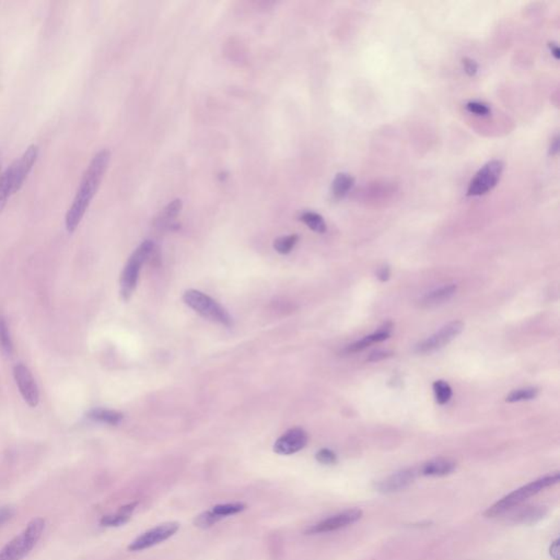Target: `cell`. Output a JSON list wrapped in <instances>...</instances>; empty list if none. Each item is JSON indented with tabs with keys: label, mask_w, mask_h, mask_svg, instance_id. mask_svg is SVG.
<instances>
[{
	"label": "cell",
	"mask_w": 560,
	"mask_h": 560,
	"mask_svg": "<svg viewBox=\"0 0 560 560\" xmlns=\"http://www.w3.org/2000/svg\"><path fill=\"white\" fill-rule=\"evenodd\" d=\"M111 160V152L108 149L100 150L84 171L82 181L77 189L76 196L73 204L66 214V229L69 233L73 232L82 223L84 214L89 208L92 199L97 194L100 184L104 178Z\"/></svg>",
	"instance_id": "cell-1"
},
{
	"label": "cell",
	"mask_w": 560,
	"mask_h": 560,
	"mask_svg": "<svg viewBox=\"0 0 560 560\" xmlns=\"http://www.w3.org/2000/svg\"><path fill=\"white\" fill-rule=\"evenodd\" d=\"M559 473L541 477L534 482L530 483L523 487L514 490L508 496H505L503 499L497 501L495 505L488 508V510L485 513V516H487V518H496V516H503L508 511L518 508L519 505L524 503L526 499H529L532 496L537 495L542 490L557 484L559 482Z\"/></svg>",
	"instance_id": "cell-2"
},
{
	"label": "cell",
	"mask_w": 560,
	"mask_h": 560,
	"mask_svg": "<svg viewBox=\"0 0 560 560\" xmlns=\"http://www.w3.org/2000/svg\"><path fill=\"white\" fill-rule=\"evenodd\" d=\"M44 530V519H33L20 534L11 539L3 550H0V560L24 559L35 548Z\"/></svg>",
	"instance_id": "cell-3"
},
{
	"label": "cell",
	"mask_w": 560,
	"mask_h": 560,
	"mask_svg": "<svg viewBox=\"0 0 560 560\" xmlns=\"http://www.w3.org/2000/svg\"><path fill=\"white\" fill-rule=\"evenodd\" d=\"M183 301L185 302L186 306H189L191 309L194 310L205 319L225 325L227 328L232 326V317H230L228 311L207 295L191 289L184 293Z\"/></svg>",
	"instance_id": "cell-4"
},
{
	"label": "cell",
	"mask_w": 560,
	"mask_h": 560,
	"mask_svg": "<svg viewBox=\"0 0 560 560\" xmlns=\"http://www.w3.org/2000/svg\"><path fill=\"white\" fill-rule=\"evenodd\" d=\"M153 249H155L153 242L146 240L135 250L134 253L126 263L121 277V296L126 301L134 292L142 265L148 261Z\"/></svg>",
	"instance_id": "cell-5"
},
{
	"label": "cell",
	"mask_w": 560,
	"mask_h": 560,
	"mask_svg": "<svg viewBox=\"0 0 560 560\" xmlns=\"http://www.w3.org/2000/svg\"><path fill=\"white\" fill-rule=\"evenodd\" d=\"M503 171V163L499 160H492L486 163L469 183L467 195L482 196L492 191L499 182Z\"/></svg>",
	"instance_id": "cell-6"
},
{
	"label": "cell",
	"mask_w": 560,
	"mask_h": 560,
	"mask_svg": "<svg viewBox=\"0 0 560 560\" xmlns=\"http://www.w3.org/2000/svg\"><path fill=\"white\" fill-rule=\"evenodd\" d=\"M463 330L464 324L461 321H453V322L448 323L436 332L433 335L416 345L415 353H419V355L435 353L450 344L453 339H456L463 332Z\"/></svg>",
	"instance_id": "cell-7"
},
{
	"label": "cell",
	"mask_w": 560,
	"mask_h": 560,
	"mask_svg": "<svg viewBox=\"0 0 560 560\" xmlns=\"http://www.w3.org/2000/svg\"><path fill=\"white\" fill-rule=\"evenodd\" d=\"M178 530H180V524L178 522H168V523L160 524L153 529L139 535L136 539H134L129 544V550L131 552H140V550H148V548L156 546V545L170 539V537L176 534Z\"/></svg>",
	"instance_id": "cell-8"
},
{
	"label": "cell",
	"mask_w": 560,
	"mask_h": 560,
	"mask_svg": "<svg viewBox=\"0 0 560 560\" xmlns=\"http://www.w3.org/2000/svg\"><path fill=\"white\" fill-rule=\"evenodd\" d=\"M362 511L359 509L344 511L335 516L325 519L315 525L310 526L306 533V534H322V533L337 531V530L344 529L351 524L356 523L362 519Z\"/></svg>",
	"instance_id": "cell-9"
},
{
	"label": "cell",
	"mask_w": 560,
	"mask_h": 560,
	"mask_svg": "<svg viewBox=\"0 0 560 560\" xmlns=\"http://www.w3.org/2000/svg\"><path fill=\"white\" fill-rule=\"evenodd\" d=\"M13 375L24 401L31 407L37 406L39 402V389L29 368L22 364H17L13 369Z\"/></svg>",
	"instance_id": "cell-10"
},
{
	"label": "cell",
	"mask_w": 560,
	"mask_h": 560,
	"mask_svg": "<svg viewBox=\"0 0 560 560\" xmlns=\"http://www.w3.org/2000/svg\"><path fill=\"white\" fill-rule=\"evenodd\" d=\"M39 157V147L31 144L28 149L24 151L20 159L17 160L10 165L11 172H12L13 189L15 193L21 189L26 181V176L31 172L33 165L37 162Z\"/></svg>",
	"instance_id": "cell-11"
},
{
	"label": "cell",
	"mask_w": 560,
	"mask_h": 560,
	"mask_svg": "<svg viewBox=\"0 0 560 560\" xmlns=\"http://www.w3.org/2000/svg\"><path fill=\"white\" fill-rule=\"evenodd\" d=\"M308 443V435L301 428H292L278 438L274 451L280 456H291L301 451Z\"/></svg>",
	"instance_id": "cell-12"
},
{
	"label": "cell",
	"mask_w": 560,
	"mask_h": 560,
	"mask_svg": "<svg viewBox=\"0 0 560 560\" xmlns=\"http://www.w3.org/2000/svg\"><path fill=\"white\" fill-rule=\"evenodd\" d=\"M415 478H416V472L414 469H404V471L398 472L395 474L391 475L377 483L375 488L377 492H382V494H393V492H401L409 487V485L414 483Z\"/></svg>",
	"instance_id": "cell-13"
},
{
	"label": "cell",
	"mask_w": 560,
	"mask_h": 560,
	"mask_svg": "<svg viewBox=\"0 0 560 560\" xmlns=\"http://www.w3.org/2000/svg\"><path fill=\"white\" fill-rule=\"evenodd\" d=\"M545 514H546V510H545L544 507L526 505V507L518 509L516 512H513L512 516H510V520L513 523L532 525V524L541 521L544 518Z\"/></svg>",
	"instance_id": "cell-14"
},
{
	"label": "cell",
	"mask_w": 560,
	"mask_h": 560,
	"mask_svg": "<svg viewBox=\"0 0 560 560\" xmlns=\"http://www.w3.org/2000/svg\"><path fill=\"white\" fill-rule=\"evenodd\" d=\"M391 330H392V325L385 324L384 326L380 328L377 332L373 333L371 335L366 336V337L362 338L360 341L356 342V343L347 346L345 349V353H347V355H349V353H358V351L366 349V347L371 345V344L385 341V339H388V338L390 337Z\"/></svg>",
	"instance_id": "cell-15"
},
{
	"label": "cell",
	"mask_w": 560,
	"mask_h": 560,
	"mask_svg": "<svg viewBox=\"0 0 560 560\" xmlns=\"http://www.w3.org/2000/svg\"><path fill=\"white\" fill-rule=\"evenodd\" d=\"M456 469V462L450 458H435L427 462L420 469V473L424 476H445L451 474Z\"/></svg>",
	"instance_id": "cell-16"
},
{
	"label": "cell",
	"mask_w": 560,
	"mask_h": 560,
	"mask_svg": "<svg viewBox=\"0 0 560 560\" xmlns=\"http://www.w3.org/2000/svg\"><path fill=\"white\" fill-rule=\"evenodd\" d=\"M137 505H138V501L123 505L115 513L102 516L100 524L102 526H109V528H118V526L124 525L131 520L133 513L136 510Z\"/></svg>",
	"instance_id": "cell-17"
},
{
	"label": "cell",
	"mask_w": 560,
	"mask_h": 560,
	"mask_svg": "<svg viewBox=\"0 0 560 560\" xmlns=\"http://www.w3.org/2000/svg\"><path fill=\"white\" fill-rule=\"evenodd\" d=\"M456 289L458 287L456 285L443 286L441 288L427 293L426 296L422 299L420 304L426 308L441 306L445 302L449 301L456 295Z\"/></svg>",
	"instance_id": "cell-18"
},
{
	"label": "cell",
	"mask_w": 560,
	"mask_h": 560,
	"mask_svg": "<svg viewBox=\"0 0 560 560\" xmlns=\"http://www.w3.org/2000/svg\"><path fill=\"white\" fill-rule=\"evenodd\" d=\"M182 207H183V203H182L181 199H174L160 212L159 215L156 218L155 225L159 228L168 225L171 221L174 220V218L180 215Z\"/></svg>",
	"instance_id": "cell-19"
},
{
	"label": "cell",
	"mask_w": 560,
	"mask_h": 560,
	"mask_svg": "<svg viewBox=\"0 0 560 560\" xmlns=\"http://www.w3.org/2000/svg\"><path fill=\"white\" fill-rule=\"evenodd\" d=\"M16 194L13 189L12 172L10 167L0 174V214L5 209L11 195Z\"/></svg>",
	"instance_id": "cell-20"
},
{
	"label": "cell",
	"mask_w": 560,
	"mask_h": 560,
	"mask_svg": "<svg viewBox=\"0 0 560 560\" xmlns=\"http://www.w3.org/2000/svg\"><path fill=\"white\" fill-rule=\"evenodd\" d=\"M355 185V178L347 173H338L332 183V193L336 199H342L348 194Z\"/></svg>",
	"instance_id": "cell-21"
},
{
	"label": "cell",
	"mask_w": 560,
	"mask_h": 560,
	"mask_svg": "<svg viewBox=\"0 0 560 560\" xmlns=\"http://www.w3.org/2000/svg\"><path fill=\"white\" fill-rule=\"evenodd\" d=\"M88 417L95 422H103V424H111V426L121 424L124 418L123 414L120 411L103 409H93L90 411Z\"/></svg>",
	"instance_id": "cell-22"
},
{
	"label": "cell",
	"mask_w": 560,
	"mask_h": 560,
	"mask_svg": "<svg viewBox=\"0 0 560 560\" xmlns=\"http://www.w3.org/2000/svg\"><path fill=\"white\" fill-rule=\"evenodd\" d=\"M300 220L304 225H308L312 231L317 233H325L328 230L324 218L315 212H304L300 215Z\"/></svg>",
	"instance_id": "cell-23"
},
{
	"label": "cell",
	"mask_w": 560,
	"mask_h": 560,
	"mask_svg": "<svg viewBox=\"0 0 560 560\" xmlns=\"http://www.w3.org/2000/svg\"><path fill=\"white\" fill-rule=\"evenodd\" d=\"M246 505L243 503H223L217 505L212 509V512L219 516L220 518H227L229 516H234L238 513L245 510Z\"/></svg>",
	"instance_id": "cell-24"
},
{
	"label": "cell",
	"mask_w": 560,
	"mask_h": 560,
	"mask_svg": "<svg viewBox=\"0 0 560 560\" xmlns=\"http://www.w3.org/2000/svg\"><path fill=\"white\" fill-rule=\"evenodd\" d=\"M433 393H435L436 402L440 405L448 403L452 398V389L443 380H439L433 383Z\"/></svg>",
	"instance_id": "cell-25"
},
{
	"label": "cell",
	"mask_w": 560,
	"mask_h": 560,
	"mask_svg": "<svg viewBox=\"0 0 560 560\" xmlns=\"http://www.w3.org/2000/svg\"><path fill=\"white\" fill-rule=\"evenodd\" d=\"M539 395V390L536 388L519 389L513 391L505 398V402L508 403H516V402L531 401Z\"/></svg>",
	"instance_id": "cell-26"
},
{
	"label": "cell",
	"mask_w": 560,
	"mask_h": 560,
	"mask_svg": "<svg viewBox=\"0 0 560 560\" xmlns=\"http://www.w3.org/2000/svg\"><path fill=\"white\" fill-rule=\"evenodd\" d=\"M299 236L297 234H290V236H280L276 239L274 241V249L279 253V254H288L292 251L293 248L298 243Z\"/></svg>",
	"instance_id": "cell-27"
},
{
	"label": "cell",
	"mask_w": 560,
	"mask_h": 560,
	"mask_svg": "<svg viewBox=\"0 0 560 560\" xmlns=\"http://www.w3.org/2000/svg\"><path fill=\"white\" fill-rule=\"evenodd\" d=\"M220 520H223V518H220L212 510L205 511V512L200 513L194 519V524L195 526L200 528V529H209L212 525L218 523Z\"/></svg>",
	"instance_id": "cell-28"
},
{
	"label": "cell",
	"mask_w": 560,
	"mask_h": 560,
	"mask_svg": "<svg viewBox=\"0 0 560 560\" xmlns=\"http://www.w3.org/2000/svg\"><path fill=\"white\" fill-rule=\"evenodd\" d=\"M0 348L3 349V353H7L9 356L12 353V343H11L8 325L1 315H0Z\"/></svg>",
	"instance_id": "cell-29"
},
{
	"label": "cell",
	"mask_w": 560,
	"mask_h": 560,
	"mask_svg": "<svg viewBox=\"0 0 560 560\" xmlns=\"http://www.w3.org/2000/svg\"><path fill=\"white\" fill-rule=\"evenodd\" d=\"M466 110L477 116H488L492 112L487 104L480 102H469L465 105Z\"/></svg>",
	"instance_id": "cell-30"
},
{
	"label": "cell",
	"mask_w": 560,
	"mask_h": 560,
	"mask_svg": "<svg viewBox=\"0 0 560 560\" xmlns=\"http://www.w3.org/2000/svg\"><path fill=\"white\" fill-rule=\"evenodd\" d=\"M315 458H317V462H319L321 464H324V465H333V464H335L336 462H337V456H336L335 453L333 452L332 450H328V449L319 450V452L317 453Z\"/></svg>",
	"instance_id": "cell-31"
},
{
	"label": "cell",
	"mask_w": 560,
	"mask_h": 560,
	"mask_svg": "<svg viewBox=\"0 0 560 560\" xmlns=\"http://www.w3.org/2000/svg\"><path fill=\"white\" fill-rule=\"evenodd\" d=\"M463 66L464 71H465V73H467L469 76H475L477 71H478V65H477L476 62L473 61L471 58H464Z\"/></svg>",
	"instance_id": "cell-32"
},
{
	"label": "cell",
	"mask_w": 560,
	"mask_h": 560,
	"mask_svg": "<svg viewBox=\"0 0 560 560\" xmlns=\"http://www.w3.org/2000/svg\"><path fill=\"white\" fill-rule=\"evenodd\" d=\"M390 356L391 353H388V351H375V353H372L371 355H370L369 358H368V362H380V360H383V359L388 358V357Z\"/></svg>",
	"instance_id": "cell-33"
},
{
	"label": "cell",
	"mask_w": 560,
	"mask_h": 560,
	"mask_svg": "<svg viewBox=\"0 0 560 560\" xmlns=\"http://www.w3.org/2000/svg\"><path fill=\"white\" fill-rule=\"evenodd\" d=\"M12 509L8 508V507H5V508L0 509V525L5 523L7 520H9V519L12 516Z\"/></svg>",
	"instance_id": "cell-34"
},
{
	"label": "cell",
	"mask_w": 560,
	"mask_h": 560,
	"mask_svg": "<svg viewBox=\"0 0 560 560\" xmlns=\"http://www.w3.org/2000/svg\"><path fill=\"white\" fill-rule=\"evenodd\" d=\"M550 556L555 560H559V539H556L550 546Z\"/></svg>",
	"instance_id": "cell-35"
},
{
	"label": "cell",
	"mask_w": 560,
	"mask_h": 560,
	"mask_svg": "<svg viewBox=\"0 0 560 560\" xmlns=\"http://www.w3.org/2000/svg\"><path fill=\"white\" fill-rule=\"evenodd\" d=\"M390 275V268H386V266L381 268V270H379V272H377V277H379V279L381 280V281H386V280H389Z\"/></svg>",
	"instance_id": "cell-36"
},
{
	"label": "cell",
	"mask_w": 560,
	"mask_h": 560,
	"mask_svg": "<svg viewBox=\"0 0 560 560\" xmlns=\"http://www.w3.org/2000/svg\"><path fill=\"white\" fill-rule=\"evenodd\" d=\"M559 151V138L555 137L552 139V144H550V153L552 156H556Z\"/></svg>",
	"instance_id": "cell-37"
},
{
	"label": "cell",
	"mask_w": 560,
	"mask_h": 560,
	"mask_svg": "<svg viewBox=\"0 0 560 560\" xmlns=\"http://www.w3.org/2000/svg\"><path fill=\"white\" fill-rule=\"evenodd\" d=\"M550 52H552V56H554V57H555V59H557L558 61V59H559L560 54H559V48H558L557 44H555V43H550Z\"/></svg>",
	"instance_id": "cell-38"
},
{
	"label": "cell",
	"mask_w": 560,
	"mask_h": 560,
	"mask_svg": "<svg viewBox=\"0 0 560 560\" xmlns=\"http://www.w3.org/2000/svg\"><path fill=\"white\" fill-rule=\"evenodd\" d=\"M0 168H1V161H0Z\"/></svg>",
	"instance_id": "cell-39"
}]
</instances>
